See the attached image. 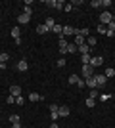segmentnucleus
<instances>
[{
	"label": "nucleus",
	"mask_w": 115,
	"mask_h": 128,
	"mask_svg": "<svg viewBox=\"0 0 115 128\" xmlns=\"http://www.w3.org/2000/svg\"><path fill=\"white\" fill-rule=\"evenodd\" d=\"M111 21H113V14H111V12L104 10L100 14V25H109Z\"/></svg>",
	"instance_id": "f257e3e1"
},
{
	"label": "nucleus",
	"mask_w": 115,
	"mask_h": 128,
	"mask_svg": "<svg viewBox=\"0 0 115 128\" xmlns=\"http://www.w3.org/2000/svg\"><path fill=\"white\" fill-rule=\"evenodd\" d=\"M81 75H82V78H84V80H86V78H90V76H94V67H92L90 63H88V65H82Z\"/></svg>",
	"instance_id": "f03ea898"
},
{
	"label": "nucleus",
	"mask_w": 115,
	"mask_h": 128,
	"mask_svg": "<svg viewBox=\"0 0 115 128\" xmlns=\"http://www.w3.org/2000/svg\"><path fill=\"white\" fill-rule=\"evenodd\" d=\"M69 82H71V84H77L79 88H82V86H84V80H82L79 75H71V76H69Z\"/></svg>",
	"instance_id": "7ed1b4c3"
},
{
	"label": "nucleus",
	"mask_w": 115,
	"mask_h": 128,
	"mask_svg": "<svg viewBox=\"0 0 115 128\" xmlns=\"http://www.w3.org/2000/svg\"><path fill=\"white\" fill-rule=\"evenodd\" d=\"M16 69H17V71H21V73H25V71L29 69L27 59H19V61H17V65H16Z\"/></svg>",
	"instance_id": "20e7f679"
},
{
	"label": "nucleus",
	"mask_w": 115,
	"mask_h": 128,
	"mask_svg": "<svg viewBox=\"0 0 115 128\" xmlns=\"http://www.w3.org/2000/svg\"><path fill=\"white\" fill-rule=\"evenodd\" d=\"M84 86H88L90 90H96V88H98V82H96V78H94V76H90V78L84 80Z\"/></svg>",
	"instance_id": "39448f33"
},
{
	"label": "nucleus",
	"mask_w": 115,
	"mask_h": 128,
	"mask_svg": "<svg viewBox=\"0 0 115 128\" xmlns=\"http://www.w3.org/2000/svg\"><path fill=\"white\" fill-rule=\"evenodd\" d=\"M10 96H14V98L21 96V86H19V84H14V86H10Z\"/></svg>",
	"instance_id": "423d86ee"
},
{
	"label": "nucleus",
	"mask_w": 115,
	"mask_h": 128,
	"mask_svg": "<svg viewBox=\"0 0 115 128\" xmlns=\"http://www.w3.org/2000/svg\"><path fill=\"white\" fill-rule=\"evenodd\" d=\"M79 32V29H75V27L71 25H65L63 27V36H69V34H77Z\"/></svg>",
	"instance_id": "0eeeda50"
},
{
	"label": "nucleus",
	"mask_w": 115,
	"mask_h": 128,
	"mask_svg": "<svg viewBox=\"0 0 115 128\" xmlns=\"http://www.w3.org/2000/svg\"><path fill=\"white\" fill-rule=\"evenodd\" d=\"M102 63H104V58H102V56H94V58H90V65H92V67H100Z\"/></svg>",
	"instance_id": "6e6552de"
},
{
	"label": "nucleus",
	"mask_w": 115,
	"mask_h": 128,
	"mask_svg": "<svg viewBox=\"0 0 115 128\" xmlns=\"http://www.w3.org/2000/svg\"><path fill=\"white\" fill-rule=\"evenodd\" d=\"M46 6H50V8H58V10H60V8H63V2H61V0H48V2H46Z\"/></svg>",
	"instance_id": "1a4fd4ad"
},
{
	"label": "nucleus",
	"mask_w": 115,
	"mask_h": 128,
	"mask_svg": "<svg viewBox=\"0 0 115 128\" xmlns=\"http://www.w3.org/2000/svg\"><path fill=\"white\" fill-rule=\"evenodd\" d=\"M29 21H31V16H27V14H19V17H17V23H19V25H27Z\"/></svg>",
	"instance_id": "9d476101"
},
{
	"label": "nucleus",
	"mask_w": 115,
	"mask_h": 128,
	"mask_svg": "<svg viewBox=\"0 0 115 128\" xmlns=\"http://www.w3.org/2000/svg\"><path fill=\"white\" fill-rule=\"evenodd\" d=\"M67 40H65V36H61L60 38V54H67Z\"/></svg>",
	"instance_id": "9b49d317"
},
{
	"label": "nucleus",
	"mask_w": 115,
	"mask_h": 128,
	"mask_svg": "<svg viewBox=\"0 0 115 128\" xmlns=\"http://www.w3.org/2000/svg\"><path fill=\"white\" fill-rule=\"evenodd\" d=\"M94 78H96L98 86H105V84H107V78H105V75H94Z\"/></svg>",
	"instance_id": "f8f14e48"
},
{
	"label": "nucleus",
	"mask_w": 115,
	"mask_h": 128,
	"mask_svg": "<svg viewBox=\"0 0 115 128\" xmlns=\"http://www.w3.org/2000/svg\"><path fill=\"white\" fill-rule=\"evenodd\" d=\"M69 107H65V105H61L60 109H58V115H60V117H67V115H69Z\"/></svg>",
	"instance_id": "ddd939ff"
},
{
	"label": "nucleus",
	"mask_w": 115,
	"mask_h": 128,
	"mask_svg": "<svg viewBox=\"0 0 115 128\" xmlns=\"http://www.w3.org/2000/svg\"><path fill=\"white\" fill-rule=\"evenodd\" d=\"M29 100H31V102H40L42 96H40L38 92H31V94H29Z\"/></svg>",
	"instance_id": "4468645a"
},
{
	"label": "nucleus",
	"mask_w": 115,
	"mask_h": 128,
	"mask_svg": "<svg viewBox=\"0 0 115 128\" xmlns=\"http://www.w3.org/2000/svg\"><path fill=\"white\" fill-rule=\"evenodd\" d=\"M52 31H54V32H56V34H58L60 38L63 36V27H61L60 23H58V25H54V29H52Z\"/></svg>",
	"instance_id": "2eb2a0df"
},
{
	"label": "nucleus",
	"mask_w": 115,
	"mask_h": 128,
	"mask_svg": "<svg viewBox=\"0 0 115 128\" xmlns=\"http://www.w3.org/2000/svg\"><path fill=\"white\" fill-rule=\"evenodd\" d=\"M75 52H79V46H77L75 42L67 44V54H75Z\"/></svg>",
	"instance_id": "dca6fc26"
},
{
	"label": "nucleus",
	"mask_w": 115,
	"mask_h": 128,
	"mask_svg": "<svg viewBox=\"0 0 115 128\" xmlns=\"http://www.w3.org/2000/svg\"><path fill=\"white\" fill-rule=\"evenodd\" d=\"M44 25H46L50 31H52V29H54V25H56V19H54V17H48V19L44 21Z\"/></svg>",
	"instance_id": "f3484780"
},
{
	"label": "nucleus",
	"mask_w": 115,
	"mask_h": 128,
	"mask_svg": "<svg viewBox=\"0 0 115 128\" xmlns=\"http://www.w3.org/2000/svg\"><path fill=\"white\" fill-rule=\"evenodd\" d=\"M48 31H50V29H48L46 25H44V23H40V25L37 27V32H40V34H46Z\"/></svg>",
	"instance_id": "a211bd4d"
},
{
	"label": "nucleus",
	"mask_w": 115,
	"mask_h": 128,
	"mask_svg": "<svg viewBox=\"0 0 115 128\" xmlns=\"http://www.w3.org/2000/svg\"><path fill=\"white\" fill-rule=\"evenodd\" d=\"M75 44H77V46H82V44H86L84 36H81V34H75Z\"/></svg>",
	"instance_id": "6ab92c4d"
},
{
	"label": "nucleus",
	"mask_w": 115,
	"mask_h": 128,
	"mask_svg": "<svg viewBox=\"0 0 115 128\" xmlns=\"http://www.w3.org/2000/svg\"><path fill=\"white\" fill-rule=\"evenodd\" d=\"M79 54H90V46H88V44H82V46H79Z\"/></svg>",
	"instance_id": "aec40b11"
},
{
	"label": "nucleus",
	"mask_w": 115,
	"mask_h": 128,
	"mask_svg": "<svg viewBox=\"0 0 115 128\" xmlns=\"http://www.w3.org/2000/svg\"><path fill=\"white\" fill-rule=\"evenodd\" d=\"M104 75H105V78H111V76H115V69L113 67H107V69L104 71Z\"/></svg>",
	"instance_id": "412c9836"
},
{
	"label": "nucleus",
	"mask_w": 115,
	"mask_h": 128,
	"mask_svg": "<svg viewBox=\"0 0 115 128\" xmlns=\"http://www.w3.org/2000/svg\"><path fill=\"white\" fill-rule=\"evenodd\" d=\"M19 34H21V31H19V27H12V36H14V38H16V40H17V38H19Z\"/></svg>",
	"instance_id": "4be33fe9"
},
{
	"label": "nucleus",
	"mask_w": 115,
	"mask_h": 128,
	"mask_svg": "<svg viewBox=\"0 0 115 128\" xmlns=\"http://www.w3.org/2000/svg\"><path fill=\"white\" fill-rule=\"evenodd\" d=\"M81 61H82V65H88V63H90V54H82Z\"/></svg>",
	"instance_id": "5701e85b"
},
{
	"label": "nucleus",
	"mask_w": 115,
	"mask_h": 128,
	"mask_svg": "<svg viewBox=\"0 0 115 128\" xmlns=\"http://www.w3.org/2000/svg\"><path fill=\"white\" fill-rule=\"evenodd\" d=\"M96 42H98V40H96V36H88V38H86V44L90 46V48H92V46H96Z\"/></svg>",
	"instance_id": "b1692460"
},
{
	"label": "nucleus",
	"mask_w": 115,
	"mask_h": 128,
	"mask_svg": "<svg viewBox=\"0 0 115 128\" xmlns=\"http://www.w3.org/2000/svg\"><path fill=\"white\" fill-rule=\"evenodd\" d=\"M109 94H105V92H104V94H100V96H98V100H100V102H107V100H109Z\"/></svg>",
	"instance_id": "393cba45"
},
{
	"label": "nucleus",
	"mask_w": 115,
	"mask_h": 128,
	"mask_svg": "<svg viewBox=\"0 0 115 128\" xmlns=\"http://www.w3.org/2000/svg\"><path fill=\"white\" fill-rule=\"evenodd\" d=\"M96 105V100L94 98H86V107H94Z\"/></svg>",
	"instance_id": "a878e982"
},
{
	"label": "nucleus",
	"mask_w": 115,
	"mask_h": 128,
	"mask_svg": "<svg viewBox=\"0 0 115 128\" xmlns=\"http://www.w3.org/2000/svg\"><path fill=\"white\" fill-rule=\"evenodd\" d=\"M8 59H10V56H8V54H4V52H0V61H2V63H6V61H8Z\"/></svg>",
	"instance_id": "bb28decb"
},
{
	"label": "nucleus",
	"mask_w": 115,
	"mask_h": 128,
	"mask_svg": "<svg viewBox=\"0 0 115 128\" xmlns=\"http://www.w3.org/2000/svg\"><path fill=\"white\" fill-rule=\"evenodd\" d=\"M10 122L14 124V122H19V115H16V113H14V115H10Z\"/></svg>",
	"instance_id": "cd10ccee"
},
{
	"label": "nucleus",
	"mask_w": 115,
	"mask_h": 128,
	"mask_svg": "<svg viewBox=\"0 0 115 128\" xmlns=\"http://www.w3.org/2000/svg\"><path fill=\"white\" fill-rule=\"evenodd\" d=\"M98 32L100 34H105V32H107V27L105 25H98Z\"/></svg>",
	"instance_id": "c85d7f7f"
},
{
	"label": "nucleus",
	"mask_w": 115,
	"mask_h": 128,
	"mask_svg": "<svg viewBox=\"0 0 115 128\" xmlns=\"http://www.w3.org/2000/svg\"><path fill=\"white\" fill-rule=\"evenodd\" d=\"M23 14L31 16V14H33V8H31V6H23Z\"/></svg>",
	"instance_id": "c756f323"
},
{
	"label": "nucleus",
	"mask_w": 115,
	"mask_h": 128,
	"mask_svg": "<svg viewBox=\"0 0 115 128\" xmlns=\"http://www.w3.org/2000/svg\"><path fill=\"white\" fill-rule=\"evenodd\" d=\"M90 6H92V8H100V6H102V0H92Z\"/></svg>",
	"instance_id": "7c9ffc66"
},
{
	"label": "nucleus",
	"mask_w": 115,
	"mask_h": 128,
	"mask_svg": "<svg viewBox=\"0 0 115 128\" xmlns=\"http://www.w3.org/2000/svg\"><path fill=\"white\" fill-rule=\"evenodd\" d=\"M58 109H60V107L56 105V103H50V113H58Z\"/></svg>",
	"instance_id": "2f4dec72"
},
{
	"label": "nucleus",
	"mask_w": 115,
	"mask_h": 128,
	"mask_svg": "<svg viewBox=\"0 0 115 128\" xmlns=\"http://www.w3.org/2000/svg\"><path fill=\"white\" fill-rule=\"evenodd\" d=\"M107 31H109V32H115V21H111L109 25H107Z\"/></svg>",
	"instance_id": "473e14b6"
},
{
	"label": "nucleus",
	"mask_w": 115,
	"mask_h": 128,
	"mask_svg": "<svg viewBox=\"0 0 115 128\" xmlns=\"http://www.w3.org/2000/svg\"><path fill=\"white\" fill-rule=\"evenodd\" d=\"M16 103H17V105H23V103H25V100H23L21 96H17V98H16Z\"/></svg>",
	"instance_id": "72a5a7b5"
},
{
	"label": "nucleus",
	"mask_w": 115,
	"mask_h": 128,
	"mask_svg": "<svg viewBox=\"0 0 115 128\" xmlns=\"http://www.w3.org/2000/svg\"><path fill=\"white\" fill-rule=\"evenodd\" d=\"M58 67H65V59H63V58L58 59Z\"/></svg>",
	"instance_id": "f704fd0d"
},
{
	"label": "nucleus",
	"mask_w": 115,
	"mask_h": 128,
	"mask_svg": "<svg viewBox=\"0 0 115 128\" xmlns=\"http://www.w3.org/2000/svg\"><path fill=\"white\" fill-rule=\"evenodd\" d=\"M6 103H10V105H12V103H16V98H14V96L6 98Z\"/></svg>",
	"instance_id": "c9c22d12"
},
{
	"label": "nucleus",
	"mask_w": 115,
	"mask_h": 128,
	"mask_svg": "<svg viewBox=\"0 0 115 128\" xmlns=\"http://www.w3.org/2000/svg\"><path fill=\"white\" fill-rule=\"evenodd\" d=\"M98 96H100L98 90H90V96H88V98H98Z\"/></svg>",
	"instance_id": "e433bc0d"
},
{
	"label": "nucleus",
	"mask_w": 115,
	"mask_h": 128,
	"mask_svg": "<svg viewBox=\"0 0 115 128\" xmlns=\"http://www.w3.org/2000/svg\"><path fill=\"white\" fill-rule=\"evenodd\" d=\"M58 117H60L58 113H50V118H52V120H58Z\"/></svg>",
	"instance_id": "4c0bfd02"
},
{
	"label": "nucleus",
	"mask_w": 115,
	"mask_h": 128,
	"mask_svg": "<svg viewBox=\"0 0 115 128\" xmlns=\"http://www.w3.org/2000/svg\"><path fill=\"white\" fill-rule=\"evenodd\" d=\"M102 6H111V0H102Z\"/></svg>",
	"instance_id": "58836bf2"
},
{
	"label": "nucleus",
	"mask_w": 115,
	"mask_h": 128,
	"mask_svg": "<svg viewBox=\"0 0 115 128\" xmlns=\"http://www.w3.org/2000/svg\"><path fill=\"white\" fill-rule=\"evenodd\" d=\"M12 128H21V122H14V124H12Z\"/></svg>",
	"instance_id": "ea45409f"
},
{
	"label": "nucleus",
	"mask_w": 115,
	"mask_h": 128,
	"mask_svg": "<svg viewBox=\"0 0 115 128\" xmlns=\"http://www.w3.org/2000/svg\"><path fill=\"white\" fill-rule=\"evenodd\" d=\"M50 128H60V126H58L56 122H52V126H50Z\"/></svg>",
	"instance_id": "a19ab883"
}]
</instances>
